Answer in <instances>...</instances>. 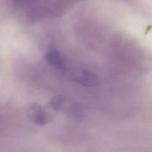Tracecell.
Segmentation results:
<instances>
[{
	"mask_svg": "<svg viewBox=\"0 0 152 152\" xmlns=\"http://www.w3.org/2000/svg\"><path fill=\"white\" fill-rule=\"evenodd\" d=\"M28 116L33 123L39 126H45L53 120L52 113L38 104H32L28 107Z\"/></svg>",
	"mask_w": 152,
	"mask_h": 152,
	"instance_id": "3",
	"label": "cell"
},
{
	"mask_svg": "<svg viewBox=\"0 0 152 152\" xmlns=\"http://www.w3.org/2000/svg\"><path fill=\"white\" fill-rule=\"evenodd\" d=\"M45 59L49 65L61 72L68 71V65L64 56L56 49H50L45 54Z\"/></svg>",
	"mask_w": 152,
	"mask_h": 152,
	"instance_id": "4",
	"label": "cell"
},
{
	"mask_svg": "<svg viewBox=\"0 0 152 152\" xmlns=\"http://www.w3.org/2000/svg\"><path fill=\"white\" fill-rule=\"evenodd\" d=\"M51 105L55 111L63 113L69 117L77 119L83 117V111L81 106L66 96L61 95L55 96L51 101Z\"/></svg>",
	"mask_w": 152,
	"mask_h": 152,
	"instance_id": "2",
	"label": "cell"
},
{
	"mask_svg": "<svg viewBox=\"0 0 152 152\" xmlns=\"http://www.w3.org/2000/svg\"><path fill=\"white\" fill-rule=\"evenodd\" d=\"M72 78L75 82L86 87L92 86L97 82L96 76L92 71L83 68L75 71Z\"/></svg>",
	"mask_w": 152,
	"mask_h": 152,
	"instance_id": "5",
	"label": "cell"
},
{
	"mask_svg": "<svg viewBox=\"0 0 152 152\" xmlns=\"http://www.w3.org/2000/svg\"><path fill=\"white\" fill-rule=\"evenodd\" d=\"M28 17L40 18L57 14L62 7L53 1H23L21 2Z\"/></svg>",
	"mask_w": 152,
	"mask_h": 152,
	"instance_id": "1",
	"label": "cell"
}]
</instances>
